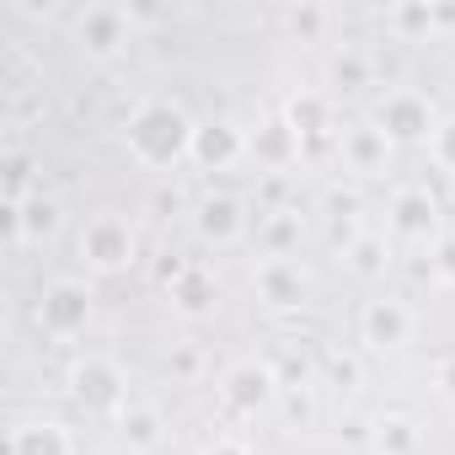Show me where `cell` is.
I'll use <instances>...</instances> for the list:
<instances>
[{"instance_id": "obj_9", "label": "cell", "mask_w": 455, "mask_h": 455, "mask_svg": "<svg viewBox=\"0 0 455 455\" xmlns=\"http://www.w3.org/2000/svg\"><path fill=\"white\" fill-rule=\"evenodd\" d=\"M242 156H247V129H236L231 118H209V124L193 129L188 161H193L198 172H231Z\"/></svg>"}, {"instance_id": "obj_4", "label": "cell", "mask_w": 455, "mask_h": 455, "mask_svg": "<svg viewBox=\"0 0 455 455\" xmlns=\"http://www.w3.org/2000/svg\"><path fill=\"white\" fill-rule=\"evenodd\" d=\"M279 370L263 364V359H236L231 370L220 375V407L231 412V418H258L279 402Z\"/></svg>"}, {"instance_id": "obj_18", "label": "cell", "mask_w": 455, "mask_h": 455, "mask_svg": "<svg viewBox=\"0 0 455 455\" xmlns=\"http://www.w3.org/2000/svg\"><path fill=\"white\" fill-rule=\"evenodd\" d=\"M370 450H375V455H418V450H423L418 418H407V412H380V418L370 423Z\"/></svg>"}, {"instance_id": "obj_24", "label": "cell", "mask_w": 455, "mask_h": 455, "mask_svg": "<svg viewBox=\"0 0 455 455\" xmlns=\"http://www.w3.org/2000/svg\"><path fill=\"white\" fill-rule=\"evenodd\" d=\"M327 81H332V92H364L370 86V60L354 54V49H343V54H332Z\"/></svg>"}, {"instance_id": "obj_29", "label": "cell", "mask_w": 455, "mask_h": 455, "mask_svg": "<svg viewBox=\"0 0 455 455\" xmlns=\"http://www.w3.org/2000/svg\"><path fill=\"white\" fill-rule=\"evenodd\" d=\"M0 225H6V242L17 247V236H22V204H6V198H0Z\"/></svg>"}, {"instance_id": "obj_6", "label": "cell", "mask_w": 455, "mask_h": 455, "mask_svg": "<svg viewBox=\"0 0 455 455\" xmlns=\"http://www.w3.org/2000/svg\"><path fill=\"white\" fill-rule=\"evenodd\" d=\"M375 124L386 129L391 145H428V134L439 129V113H434V102H428L423 92H407V86H402V92H386Z\"/></svg>"}, {"instance_id": "obj_33", "label": "cell", "mask_w": 455, "mask_h": 455, "mask_svg": "<svg viewBox=\"0 0 455 455\" xmlns=\"http://www.w3.org/2000/svg\"><path fill=\"white\" fill-rule=\"evenodd\" d=\"M198 455H252V450H247L242 439H214V444H204Z\"/></svg>"}, {"instance_id": "obj_20", "label": "cell", "mask_w": 455, "mask_h": 455, "mask_svg": "<svg viewBox=\"0 0 455 455\" xmlns=\"http://www.w3.org/2000/svg\"><path fill=\"white\" fill-rule=\"evenodd\" d=\"M118 434H124V444H129L134 455H156L161 439H166V418H161L156 407H129V412L118 418Z\"/></svg>"}, {"instance_id": "obj_17", "label": "cell", "mask_w": 455, "mask_h": 455, "mask_svg": "<svg viewBox=\"0 0 455 455\" xmlns=\"http://www.w3.org/2000/svg\"><path fill=\"white\" fill-rule=\"evenodd\" d=\"M166 295H172V311H177V316H193V322H198V316H209V311H214L220 284H214V274H209L204 263H188V274H182Z\"/></svg>"}, {"instance_id": "obj_16", "label": "cell", "mask_w": 455, "mask_h": 455, "mask_svg": "<svg viewBox=\"0 0 455 455\" xmlns=\"http://www.w3.org/2000/svg\"><path fill=\"white\" fill-rule=\"evenodd\" d=\"M284 124L300 134V145H316L332 129V102L322 92H290L284 97Z\"/></svg>"}, {"instance_id": "obj_8", "label": "cell", "mask_w": 455, "mask_h": 455, "mask_svg": "<svg viewBox=\"0 0 455 455\" xmlns=\"http://www.w3.org/2000/svg\"><path fill=\"white\" fill-rule=\"evenodd\" d=\"M38 322L49 338H81L92 327V290L81 279H54L38 300Z\"/></svg>"}, {"instance_id": "obj_3", "label": "cell", "mask_w": 455, "mask_h": 455, "mask_svg": "<svg viewBox=\"0 0 455 455\" xmlns=\"http://www.w3.org/2000/svg\"><path fill=\"white\" fill-rule=\"evenodd\" d=\"M65 391H70V402H76L81 412H92V418H124V412H129V375H124V364L108 359V354H81V359L70 364V375H65Z\"/></svg>"}, {"instance_id": "obj_13", "label": "cell", "mask_w": 455, "mask_h": 455, "mask_svg": "<svg viewBox=\"0 0 455 455\" xmlns=\"http://www.w3.org/2000/svg\"><path fill=\"white\" fill-rule=\"evenodd\" d=\"M300 150H306V145H300V134L284 124V113H279V118H263V124L247 134V156H252L263 172H284V166H295Z\"/></svg>"}, {"instance_id": "obj_32", "label": "cell", "mask_w": 455, "mask_h": 455, "mask_svg": "<svg viewBox=\"0 0 455 455\" xmlns=\"http://www.w3.org/2000/svg\"><path fill=\"white\" fill-rule=\"evenodd\" d=\"M434 386H439V396H444V402H455V359H444V364L434 370Z\"/></svg>"}, {"instance_id": "obj_11", "label": "cell", "mask_w": 455, "mask_h": 455, "mask_svg": "<svg viewBox=\"0 0 455 455\" xmlns=\"http://www.w3.org/2000/svg\"><path fill=\"white\" fill-rule=\"evenodd\" d=\"M193 231H198L209 247H236V242L247 236V209H242V198H231V193L198 198V204H193Z\"/></svg>"}, {"instance_id": "obj_5", "label": "cell", "mask_w": 455, "mask_h": 455, "mask_svg": "<svg viewBox=\"0 0 455 455\" xmlns=\"http://www.w3.org/2000/svg\"><path fill=\"white\" fill-rule=\"evenodd\" d=\"M129 38H134V12L113 6V0H97V6H86V12L76 17V44H81V54L97 60V65L124 60V54H129Z\"/></svg>"}, {"instance_id": "obj_2", "label": "cell", "mask_w": 455, "mask_h": 455, "mask_svg": "<svg viewBox=\"0 0 455 455\" xmlns=\"http://www.w3.org/2000/svg\"><path fill=\"white\" fill-rule=\"evenodd\" d=\"M76 252L92 274H129L140 263V225L118 209H102L81 225V236H76Z\"/></svg>"}, {"instance_id": "obj_35", "label": "cell", "mask_w": 455, "mask_h": 455, "mask_svg": "<svg viewBox=\"0 0 455 455\" xmlns=\"http://www.w3.org/2000/svg\"><path fill=\"white\" fill-rule=\"evenodd\" d=\"M150 209H161V220H166V209H177V193H156Z\"/></svg>"}, {"instance_id": "obj_22", "label": "cell", "mask_w": 455, "mask_h": 455, "mask_svg": "<svg viewBox=\"0 0 455 455\" xmlns=\"http://www.w3.org/2000/svg\"><path fill=\"white\" fill-rule=\"evenodd\" d=\"M300 231H306V225H300L295 209L268 214V220H263V252H268V258H290V252L300 247Z\"/></svg>"}, {"instance_id": "obj_7", "label": "cell", "mask_w": 455, "mask_h": 455, "mask_svg": "<svg viewBox=\"0 0 455 455\" xmlns=\"http://www.w3.org/2000/svg\"><path fill=\"white\" fill-rule=\"evenodd\" d=\"M391 231L402 236V242H439L444 236V214H439V198L423 188V182H407V188H396L391 193Z\"/></svg>"}, {"instance_id": "obj_10", "label": "cell", "mask_w": 455, "mask_h": 455, "mask_svg": "<svg viewBox=\"0 0 455 455\" xmlns=\"http://www.w3.org/2000/svg\"><path fill=\"white\" fill-rule=\"evenodd\" d=\"M359 338H364L375 354H396L402 343H412V311H407V300H396V295L370 300V306L359 311Z\"/></svg>"}, {"instance_id": "obj_15", "label": "cell", "mask_w": 455, "mask_h": 455, "mask_svg": "<svg viewBox=\"0 0 455 455\" xmlns=\"http://www.w3.org/2000/svg\"><path fill=\"white\" fill-rule=\"evenodd\" d=\"M6 455H76V434L60 418H22L6 434Z\"/></svg>"}, {"instance_id": "obj_19", "label": "cell", "mask_w": 455, "mask_h": 455, "mask_svg": "<svg viewBox=\"0 0 455 455\" xmlns=\"http://www.w3.org/2000/svg\"><path fill=\"white\" fill-rule=\"evenodd\" d=\"M60 225H65V209H60V198H49V193H33V198L22 204V236H17V247H38V242L60 236Z\"/></svg>"}, {"instance_id": "obj_14", "label": "cell", "mask_w": 455, "mask_h": 455, "mask_svg": "<svg viewBox=\"0 0 455 455\" xmlns=\"http://www.w3.org/2000/svg\"><path fill=\"white\" fill-rule=\"evenodd\" d=\"M252 290H258L263 306L290 311V306H300V295H306V268H300L295 258H263L258 274H252Z\"/></svg>"}, {"instance_id": "obj_34", "label": "cell", "mask_w": 455, "mask_h": 455, "mask_svg": "<svg viewBox=\"0 0 455 455\" xmlns=\"http://www.w3.org/2000/svg\"><path fill=\"white\" fill-rule=\"evenodd\" d=\"M434 33H455V6H434Z\"/></svg>"}, {"instance_id": "obj_1", "label": "cell", "mask_w": 455, "mask_h": 455, "mask_svg": "<svg viewBox=\"0 0 455 455\" xmlns=\"http://www.w3.org/2000/svg\"><path fill=\"white\" fill-rule=\"evenodd\" d=\"M193 129H198V118H193L177 97H145V102L129 113V124H124L129 161L145 166V172H172V166L188 161Z\"/></svg>"}, {"instance_id": "obj_26", "label": "cell", "mask_w": 455, "mask_h": 455, "mask_svg": "<svg viewBox=\"0 0 455 455\" xmlns=\"http://www.w3.org/2000/svg\"><path fill=\"white\" fill-rule=\"evenodd\" d=\"M343 258L354 263V274H364V279H370V274H380V268H386V242H380V236H354V247H348Z\"/></svg>"}, {"instance_id": "obj_27", "label": "cell", "mask_w": 455, "mask_h": 455, "mask_svg": "<svg viewBox=\"0 0 455 455\" xmlns=\"http://www.w3.org/2000/svg\"><path fill=\"white\" fill-rule=\"evenodd\" d=\"M428 274H434L444 290H455V231H444V236L434 242V252H428Z\"/></svg>"}, {"instance_id": "obj_30", "label": "cell", "mask_w": 455, "mask_h": 455, "mask_svg": "<svg viewBox=\"0 0 455 455\" xmlns=\"http://www.w3.org/2000/svg\"><path fill=\"white\" fill-rule=\"evenodd\" d=\"M198 364H204V359H198V348H172V375H182V380H188V375H198Z\"/></svg>"}, {"instance_id": "obj_21", "label": "cell", "mask_w": 455, "mask_h": 455, "mask_svg": "<svg viewBox=\"0 0 455 455\" xmlns=\"http://www.w3.org/2000/svg\"><path fill=\"white\" fill-rule=\"evenodd\" d=\"M386 22H391V33L407 38V44L434 38V6H428V0H402V6L386 12Z\"/></svg>"}, {"instance_id": "obj_31", "label": "cell", "mask_w": 455, "mask_h": 455, "mask_svg": "<svg viewBox=\"0 0 455 455\" xmlns=\"http://www.w3.org/2000/svg\"><path fill=\"white\" fill-rule=\"evenodd\" d=\"M327 370H332L343 386H359V364H354L348 354H327Z\"/></svg>"}, {"instance_id": "obj_28", "label": "cell", "mask_w": 455, "mask_h": 455, "mask_svg": "<svg viewBox=\"0 0 455 455\" xmlns=\"http://www.w3.org/2000/svg\"><path fill=\"white\" fill-rule=\"evenodd\" d=\"M284 28H290L295 38H316V33L327 28V12H322V6H290V12H284Z\"/></svg>"}, {"instance_id": "obj_12", "label": "cell", "mask_w": 455, "mask_h": 455, "mask_svg": "<svg viewBox=\"0 0 455 455\" xmlns=\"http://www.w3.org/2000/svg\"><path fill=\"white\" fill-rule=\"evenodd\" d=\"M338 150H343V166L359 172V177H380L391 166V156H396V145L386 140V129L375 118L370 124H348L343 140H338Z\"/></svg>"}, {"instance_id": "obj_23", "label": "cell", "mask_w": 455, "mask_h": 455, "mask_svg": "<svg viewBox=\"0 0 455 455\" xmlns=\"http://www.w3.org/2000/svg\"><path fill=\"white\" fill-rule=\"evenodd\" d=\"M33 172H38V161L28 150H6V161H0V188H6V204H28L33 198Z\"/></svg>"}, {"instance_id": "obj_25", "label": "cell", "mask_w": 455, "mask_h": 455, "mask_svg": "<svg viewBox=\"0 0 455 455\" xmlns=\"http://www.w3.org/2000/svg\"><path fill=\"white\" fill-rule=\"evenodd\" d=\"M428 161H434L444 177H455V113H444L439 129L428 134Z\"/></svg>"}]
</instances>
